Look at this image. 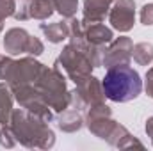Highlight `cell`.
Returning <instances> with one entry per match:
<instances>
[{
	"mask_svg": "<svg viewBox=\"0 0 153 151\" xmlns=\"http://www.w3.org/2000/svg\"><path fill=\"white\" fill-rule=\"evenodd\" d=\"M39 30L43 36L53 44H59L70 38V25L68 21H55V23H41Z\"/></svg>",
	"mask_w": 153,
	"mask_h": 151,
	"instance_id": "13",
	"label": "cell"
},
{
	"mask_svg": "<svg viewBox=\"0 0 153 151\" xmlns=\"http://www.w3.org/2000/svg\"><path fill=\"white\" fill-rule=\"evenodd\" d=\"M57 128L66 132V133H75L84 126V115L80 110H76L73 107H68L64 110H61L59 115L55 117Z\"/></svg>",
	"mask_w": 153,
	"mask_h": 151,
	"instance_id": "12",
	"label": "cell"
},
{
	"mask_svg": "<svg viewBox=\"0 0 153 151\" xmlns=\"http://www.w3.org/2000/svg\"><path fill=\"white\" fill-rule=\"evenodd\" d=\"M132 57H134V61L139 66H150L153 62V44L152 43H146V41L134 44Z\"/></svg>",
	"mask_w": 153,
	"mask_h": 151,
	"instance_id": "15",
	"label": "cell"
},
{
	"mask_svg": "<svg viewBox=\"0 0 153 151\" xmlns=\"http://www.w3.org/2000/svg\"><path fill=\"white\" fill-rule=\"evenodd\" d=\"M14 94L5 82H0V124H9L13 114Z\"/></svg>",
	"mask_w": 153,
	"mask_h": 151,
	"instance_id": "14",
	"label": "cell"
},
{
	"mask_svg": "<svg viewBox=\"0 0 153 151\" xmlns=\"http://www.w3.org/2000/svg\"><path fill=\"white\" fill-rule=\"evenodd\" d=\"M141 23L153 25V4H144L141 9Z\"/></svg>",
	"mask_w": 153,
	"mask_h": 151,
	"instance_id": "22",
	"label": "cell"
},
{
	"mask_svg": "<svg viewBox=\"0 0 153 151\" xmlns=\"http://www.w3.org/2000/svg\"><path fill=\"white\" fill-rule=\"evenodd\" d=\"M109 23L117 32H128L135 23V2L134 0H116L109 11Z\"/></svg>",
	"mask_w": 153,
	"mask_h": 151,
	"instance_id": "7",
	"label": "cell"
},
{
	"mask_svg": "<svg viewBox=\"0 0 153 151\" xmlns=\"http://www.w3.org/2000/svg\"><path fill=\"white\" fill-rule=\"evenodd\" d=\"M16 137H14V132L11 128V124H2L0 126V146L4 148H14L16 146Z\"/></svg>",
	"mask_w": 153,
	"mask_h": 151,
	"instance_id": "18",
	"label": "cell"
},
{
	"mask_svg": "<svg viewBox=\"0 0 153 151\" xmlns=\"http://www.w3.org/2000/svg\"><path fill=\"white\" fill-rule=\"evenodd\" d=\"M41 71H43V64L39 61H36V57L27 55V57H22V59L11 62L4 80L11 87V91H14L22 85L36 84Z\"/></svg>",
	"mask_w": 153,
	"mask_h": 151,
	"instance_id": "4",
	"label": "cell"
},
{
	"mask_svg": "<svg viewBox=\"0 0 153 151\" xmlns=\"http://www.w3.org/2000/svg\"><path fill=\"white\" fill-rule=\"evenodd\" d=\"M45 52V44L41 43V39L38 38H30V43H29V50H27V53L29 55H32V57H39L41 53Z\"/></svg>",
	"mask_w": 153,
	"mask_h": 151,
	"instance_id": "21",
	"label": "cell"
},
{
	"mask_svg": "<svg viewBox=\"0 0 153 151\" xmlns=\"http://www.w3.org/2000/svg\"><path fill=\"white\" fill-rule=\"evenodd\" d=\"M105 98L116 103H128L135 100L143 91V80L137 70L130 64H117L107 68V73L102 80Z\"/></svg>",
	"mask_w": 153,
	"mask_h": 151,
	"instance_id": "2",
	"label": "cell"
},
{
	"mask_svg": "<svg viewBox=\"0 0 153 151\" xmlns=\"http://www.w3.org/2000/svg\"><path fill=\"white\" fill-rule=\"evenodd\" d=\"M30 4H32V0H16L14 18L18 21H25V20L30 18Z\"/></svg>",
	"mask_w": 153,
	"mask_h": 151,
	"instance_id": "20",
	"label": "cell"
},
{
	"mask_svg": "<svg viewBox=\"0 0 153 151\" xmlns=\"http://www.w3.org/2000/svg\"><path fill=\"white\" fill-rule=\"evenodd\" d=\"M144 89L148 93V96L153 98V66L146 71V82H144Z\"/></svg>",
	"mask_w": 153,
	"mask_h": 151,
	"instance_id": "24",
	"label": "cell"
},
{
	"mask_svg": "<svg viewBox=\"0 0 153 151\" xmlns=\"http://www.w3.org/2000/svg\"><path fill=\"white\" fill-rule=\"evenodd\" d=\"M53 2V7L55 11L62 16V18H73L76 14V9H78V0H52Z\"/></svg>",
	"mask_w": 153,
	"mask_h": 151,
	"instance_id": "17",
	"label": "cell"
},
{
	"mask_svg": "<svg viewBox=\"0 0 153 151\" xmlns=\"http://www.w3.org/2000/svg\"><path fill=\"white\" fill-rule=\"evenodd\" d=\"M11 62H13V59H11V57L0 55V80H4V76H5V73H7V70H9Z\"/></svg>",
	"mask_w": 153,
	"mask_h": 151,
	"instance_id": "23",
	"label": "cell"
},
{
	"mask_svg": "<svg viewBox=\"0 0 153 151\" xmlns=\"http://www.w3.org/2000/svg\"><path fill=\"white\" fill-rule=\"evenodd\" d=\"M84 124L89 128V132L102 139V141H107L109 135L112 133V130L116 128L117 121L112 119V110L109 105L105 103H98V105H93L87 109L85 117H84Z\"/></svg>",
	"mask_w": 153,
	"mask_h": 151,
	"instance_id": "6",
	"label": "cell"
},
{
	"mask_svg": "<svg viewBox=\"0 0 153 151\" xmlns=\"http://www.w3.org/2000/svg\"><path fill=\"white\" fill-rule=\"evenodd\" d=\"M16 13V0H0V32L4 30V21Z\"/></svg>",
	"mask_w": 153,
	"mask_h": 151,
	"instance_id": "19",
	"label": "cell"
},
{
	"mask_svg": "<svg viewBox=\"0 0 153 151\" xmlns=\"http://www.w3.org/2000/svg\"><path fill=\"white\" fill-rule=\"evenodd\" d=\"M84 38L93 46H105L114 39V30L112 27H107L102 23H91L84 25Z\"/></svg>",
	"mask_w": 153,
	"mask_h": 151,
	"instance_id": "11",
	"label": "cell"
},
{
	"mask_svg": "<svg viewBox=\"0 0 153 151\" xmlns=\"http://www.w3.org/2000/svg\"><path fill=\"white\" fill-rule=\"evenodd\" d=\"M16 141L25 148H38V150H50L55 144V133L50 130L48 123L41 117L30 114L27 109L13 110L9 121Z\"/></svg>",
	"mask_w": 153,
	"mask_h": 151,
	"instance_id": "1",
	"label": "cell"
},
{
	"mask_svg": "<svg viewBox=\"0 0 153 151\" xmlns=\"http://www.w3.org/2000/svg\"><path fill=\"white\" fill-rule=\"evenodd\" d=\"M132 50H134V43L132 39L126 36H119L112 39L109 43V46H105V55H103V64L105 68H112L117 64H130L132 59Z\"/></svg>",
	"mask_w": 153,
	"mask_h": 151,
	"instance_id": "8",
	"label": "cell"
},
{
	"mask_svg": "<svg viewBox=\"0 0 153 151\" xmlns=\"http://www.w3.org/2000/svg\"><path fill=\"white\" fill-rule=\"evenodd\" d=\"M0 126H2V124H0Z\"/></svg>",
	"mask_w": 153,
	"mask_h": 151,
	"instance_id": "26",
	"label": "cell"
},
{
	"mask_svg": "<svg viewBox=\"0 0 153 151\" xmlns=\"http://www.w3.org/2000/svg\"><path fill=\"white\" fill-rule=\"evenodd\" d=\"M30 34L22 29V27H13L5 32L4 36V48L9 55H20V53H27L29 50V43H30Z\"/></svg>",
	"mask_w": 153,
	"mask_h": 151,
	"instance_id": "10",
	"label": "cell"
},
{
	"mask_svg": "<svg viewBox=\"0 0 153 151\" xmlns=\"http://www.w3.org/2000/svg\"><path fill=\"white\" fill-rule=\"evenodd\" d=\"M103 100H105V93H103L102 82L93 75L85 78L82 84H76L73 91H70V107L80 112L93 105L103 103Z\"/></svg>",
	"mask_w": 153,
	"mask_h": 151,
	"instance_id": "5",
	"label": "cell"
},
{
	"mask_svg": "<svg viewBox=\"0 0 153 151\" xmlns=\"http://www.w3.org/2000/svg\"><path fill=\"white\" fill-rule=\"evenodd\" d=\"M116 0H84V9H82V23L91 25V23H102L105 16H109L111 5Z\"/></svg>",
	"mask_w": 153,
	"mask_h": 151,
	"instance_id": "9",
	"label": "cell"
},
{
	"mask_svg": "<svg viewBox=\"0 0 153 151\" xmlns=\"http://www.w3.org/2000/svg\"><path fill=\"white\" fill-rule=\"evenodd\" d=\"M146 133H148V137L152 139V144H153V115L146 121Z\"/></svg>",
	"mask_w": 153,
	"mask_h": 151,
	"instance_id": "25",
	"label": "cell"
},
{
	"mask_svg": "<svg viewBox=\"0 0 153 151\" xmlns=\"http://www.w3.org/2000/svg\"><path fill=\"white\" fill-rule=\"evenodd\" d=\"M41 98L48 103V107L55 112H61L70 107V91L66 87V78L62 71L53 66H43V71L36 82Z\"/></svg>",
	"mask_w": 153,
	"mask_h": 151,
	"instance_id": "3",
	"label": "cell"
},
{
	"mask_svg": "<svg viewBox=\"0 0 153 151\" xmlns=\"http://www.w3.org/2000/svg\"><path fill=\"white\" fill-rule=\"evenodd\" d=\"M53 13H55V7H53L52 0H32V4H30V18H34V20L45 21Z\"/></svg>",
	"mask_w": 153,
	"mask_h": 151,
	"instance_id": "16",
	"label": "cell"
}]
</instances>
